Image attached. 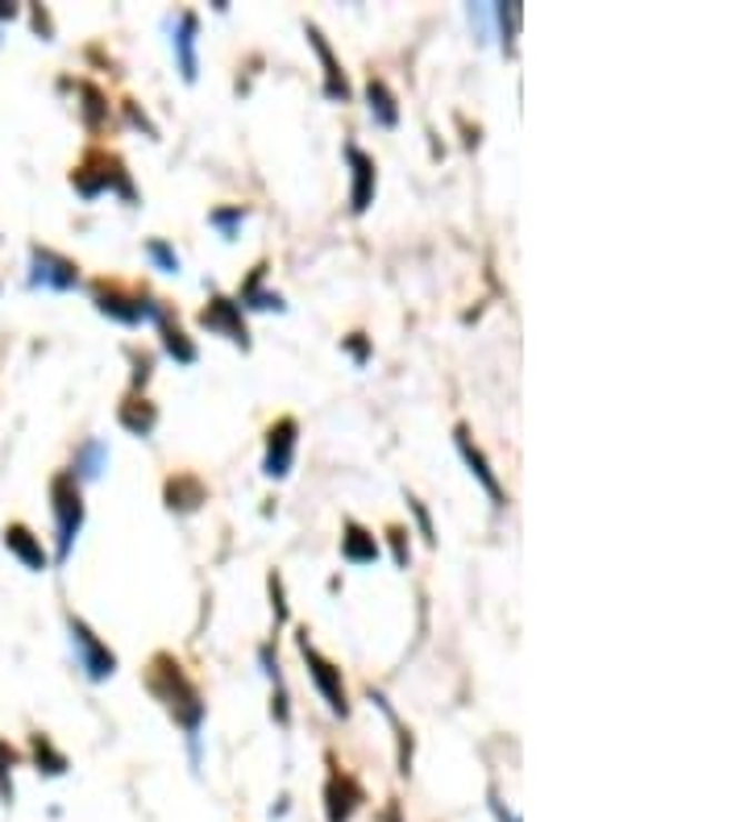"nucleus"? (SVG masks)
<instances>
[{"label": "nucleus", "instance_id": "obj_1", "mask_svg": "<svg viewBox=\"0 0 748 822\" xmlns=\"http://www.w3.org/2000/svg\"><path fill=\"white\" fill-rule=\"evenodd\" d=\"M146 690L159 698L162 711L183 728L191 760H200V723H205V714H208V702H205V694H200V685L188 678V669H183L171 652H159V656L150 661V669H146Z\"/></svg>", "mask_w": 748, "mask_h": 822}, {"label": "nucleus", "instance_id": "obj_2", "mask_svg": "<svg viewBox=\"0 0 748 822\" xmlns=\"http://www.w3.org/2000/svg\"><path fill=\"white\" fill-rule=\"evenodd\" d=\"M50 511H54V557H50V565H67L83 532V520H88L83 487L67 470L50 478Z\"/></svg>", "mask_w": 748, "mask_h": 822}, {"label": "nucleus", "instance_id": "obj_3", "mask_svg": "<svg viewBox=\"0 0 748 822\" xmlns=\"http://www.w3.org/2000/svg\"><path fill=\"white\" fill-rule=\"evenodd\" d=\"M92 303H96V312H100V317L117 320V324H126V329H138V324H162V320L171 317L162 300L146 295V291H126L121 283H109V279L92 283Z\"/></svg>", "mask_w": 748, "mask_h": 822}, {"label": "nucleus", "instance_id": "obj_4", "mask_svg": "<svg viewBox=\"0 0 748 822\" xmlns=\"http://www.w3.org/2000/svg\"><path fill=\"white\" fill-rule=\"evenodd\" d=\"M71 188L80 191L83 200H96V196H104V191H117L129 204L138 200V191L129 183L126 162L117 159V154H109V150H88V154L71 167Z\"/></svg>", "mask_w": 748, "mask_h": 822}, {"label": "nucleus", "instance_id": "obj_5", "mask_svg": "<svg viewBox=\"0 0 748 822\" xmlns=\"http://www.w3.org/2000/svg\"><path fill=\"white\" fill-rule=\"evenodd\" d=\"M67 640H71V652H76V664L88 681H109L117 673V652L92 632V623L80 619L76 611H67Z\"/></svg>", "mask_w": 748, "mask_h": 822}, {"label": "nucleus", "instance_id": "obj_6", "mask_svg": "<svg viewBox=\"0 0 748 822\" xmlns=\"http://www.w3.org/2000/svg\"><path fill=\"white\" fill-rule=\"evenodd\" d=\"M296 649H300L303 664H308V678L317 685V694L325 698V706L337 714V719H350V698H346V681H341V669H337L325 652L308 640V632H296Z\"/></svg>", "mask_w": 748, "mask_h": 822}, {"label": "nucleus", "instance_id": "obj_7", "mask_svg": "<svg viewBox=\"0 0 748 822\" xmlns=\"http://www.w3.org/2000/svg\"><path fill=\"white\" fill-rule=\"evenodd\" d=\"M26 283L67 295V291L80 287V267L59 250H50V245H30V279Z\"/></svg>", "mask_w": 748, "mask_h": 822}, {"label": "nucleus", "instance_id": "obj_8", "mask_svg": "<svg viewBox=\"0 0 748 822\" xmlns=\"http://www.w3.org/2000/svg\"><path fill=\"white\" fill-rule=\"evenodd\" d=\"M296 444H300V420L296 415H283L275 420L271 432H267V458H262V474L283 482L296 465Z\"/></svg>", "mask_w": 748, "mask_h": 822}, {"label": "nucleus", "instance_id": "obj_9", "mask_svg": "<svg viewBox=\"0 0 748 822\" xmlns=\"http://www.w3.org/2000/svg\"><path fill=\"white\" fill-rule=\"evenodd\" d=\"M200 324H205L208 332L225 337V341H233V345L250 349V329H246V320H241L238 300L221 295L217 287L208 291V308H200Z\"/></svg>", "mask_w": 748, "mask_h": 822}, {"label": "nucleus", "instance_id": "obj_10", "mask_svg": "<svg viewBox=\"0 0 748 822\" xmlns=\"http://www.w3.org/2000/svg\"><path fill=\"white\" fill-rule=\"evenodd\" d=\"M362 802H367L362 785H358L350 773H341V769L333 764V773H329V781H325V819H329V822H350L353 814L362 810Z\"/></svg>", "mask_w": 748, "mask_h": 822}, {"label": "nucleus", "instance_id": "obj_11", "mask_svg": "<svg viewBox=\"0 0 748 822\" xmlns=\"http://www.w3.org/2000/svg\"><path fill=\"white\" fill-rule=\"evenodd\" d=\"M0 540H4V549H9V553H13L30 573H47L50 570L47 544H42V537L33 532L30 523H21V520L4 523V528H0Z\"/></svg>", "mask_w": 748, "mask_h": 822}, {"label": "nucleus", "instance_id": "obj_12", "mask_svg": "<svg viewBox=\"0 0 748 822\" xmlns=\"http://www.w3.org/2000/svg\"><path fill=\"white\" fill-rule=\"evenodd\" d=\"M346 162H350V171H353L350 212L353 217H362V212L375 204V191H379V167H375V159H370L362 146H353V142H346Z\"/></svg>", "mask_w": 748, "mask_h": 822}, {"label": "nucleus", "instance_id": "obj_13", "mask_svg": "<svg viewBox=\"0 0 748 822\" xmlns=\"http://www.w3.org/2000/svg\"><path fill=\"white\" fill-rule=\"evenodd\" d=\"M303 33H308V47L317 50V59H320V67H325V100H337V104H346L353 96V88H350V80H346V71H341V63H337V54H333V47H329V38L320 33V26H303Z\"/></svg>", "mask_w": 748, "mask_h": 822}, {"label": "nucleus", "instance_id": "obj_14", "mask_svg": "<svg viewBox=\"0 0 748 822\" xmlns=\"http://www.w3.org/2000/svg\"><path fill=\"white\" fill-rule=\"evenodd\" d=\"M453 441H458V453H462V461L470 465V474L478 478V487L482 491L491 494V503L495 507H508V494H503V482L495 478V470H491V461H487V453L478 449L475 444V437H470V428L466 424H458V432H453Z\"/></svg>", "mask_w": 748, "mask_h": 822}, {"label": "nucleus", "instance_id": "obj_15", "mask_svg": "<svg viewBox=\"0 0 748 822\" xmlns=\"http://www.w3.org/2000/svg\"><path fill=\"white\" fill-rule=\"evenodd\" d=\"M196 38H200V17L191 13V9H183V13H179V26H176V38H171L183 83H196V76H200V63H196Z\"/></svg>", "mask_w": 748, "mask_h": 822}, {"label": "nucleus", "instance_id": "obj_16", "mask_svg": "<svg viewBox=\"0 0 748 822\" xmlns=\"http://www.w3.org/2000/svg\"><path fill=\"white\" fill-rule=\"evenodd\" d=\"M267 262H258L255 270H250V279L241 283L238 291V308H255V312H283L287 303L279 291H267Z\"/></svg>", "mask_w": 748, "mask_h": 822}, {"label": "nucleus", "instance_id": "obj_17", "mask_svg": "<svg viewBox=\"0 0 748 822\" xmlns=\"http://www.w3.org/2000/svg\"><path fill=\"white\" fill-rule=\"evenodd\" d=\"M341 532H346V537H341V557H346L350 565H375V561H379V540H375V532H367L358 520H346Z\"/></svg>", "mask_w": 748, "mask_h": 822}, {"label": "nucleus", "instance_id": "obj_18", "mask_svg": "<svg viewBox=\"0 0 748 822\" xmlns=\"http://www.w3.org/2000/svg\"><path fill=\"white\" fill-rule=\"evenodd\" d=\"M104 470H109V444L100 441V437H88V441L76 449V461H71L67 474L76 478V482H92V478H100Z\"/></svg>", "mask_w": 748, "mask_h": 822}, {"label": "nucleus", "instance_id": "obj_19", "mask_svg": "<svg viewBox=\"0 0 748 822\" xmlns=\"http://www.w3.org/2000/svg\"><path fill=\"white\" fill-rule=\"evenodd\" d=\"M200 503H208V491L196 474H176L167 482V507L171 511L188 515V511H200Z\"/></svg>", "mask_w": 748, "mask_h": 822}, {"label": "nucleus", "instance_id": "obj_20", "mask_svg": "<svg viewBox=\"0 0 748 822\" xmlns=\"http://www.w3.org/2000/svg\"><path fill=\"white\" fill-rule=\"evenodd\" d=\"M258 661H262V669H267V678H271V719L279 723V728H287L291 723V698H287V685H283V673H279V661H275L271 644H262L258 649Z\"/></svg>", "mask_w": 748, "mask_h": 822}, {"label": "nucleus", "instance_id": "obj_21", "mask_svg": "<svg viewBox=\"0 0 748 822\" xmlns=\"http://www.w3.org/2000/svg\"><path fill=\"white\" fill-rule=\"evenodd\" d=\"M117 420H121V428L126 432H133V437H150L154 428H159V408L150 403V399H126L121 403V411H117Z\"/></svg>", "mask_w": 748, "mask_h": 822}, {"label": "nucleus", "instance_id": "obj_22", "mask_svg": "<svg viewBox=\"0 0 748 822\" xmlns=\"http://www.w3.org/2000/svg\"><path fill=\"white\" fill-rule=\"evenodd\" d=\"M367 100H370V117H375V126H382V129L399 126V100H396V92L387 88V80H375V76H370Z\"/></svg>", "mask_w": 748, "mask_h": 822}, {"label": "nucleus", "instance_id": "obj_23", "mask_svg": "<svg viewBox=\"0 0 748 822\" xmlns=\"http://www.w3.org/2000/svg\"><path fill=\"white\" fill-rule=\"evenodd\" d=\"M159 332H162V349H167V353H171V358H176L179 365H191L196 358H200V349H196V341H191L188 332L179 329V324H176L171 317L162 320Z\"/></svg>", "mask_w": 748, "mask_h": 822}, {"label": "nucleus", "instance_id": "obj_24", "mask_svg": "<svg viewBox=\"0 0 748 822\" xmlns=\"http://www.w3.org/2000/svg\"><path fill=\"white\" fill-rule=\"evenodd\" d=\"M30 752H33V764H38V773L47 776H63L67 773V756L50 743V735H30Z\"/></svg>", "mask_w": 748, "mask_h": 822}, {"label": "nucleus", "instance_id": "obj_25", "mask_svg": "<svg viewBox=\"0 0 748 822\" xmlns=\"http://www.w3.org/2000/svg\"><path fill=\"white\" fill-rule=\"evenodd\" d=\"M370 702H375V706L387 714V723L396 728V740H399V773H412V731L399 723V714L391 711V702H387L382 694H375V690H370Z\"/></svg>", "mask_w": 748, "mask_h": 822}, {"label": "nucleus", "instance_id": "obj_26", "mask_svg": "<svg viewBox=\"0 0 748 822\" xmlns=\"http://www.w3.org/2000/svg\"><path fill=\"white\" fill-rule=\"evenodd\" d=\"M76 92L88 100V104H80V112H83V126L88 129H100V121L109 117V104H104V92L100 88H92V83H76Z\"/></svg>", "mask_w": 748, "mask_h": 822}, {"label": "nucleus", "instance_id": "obj_27", "mask_svg": "<svg viewBox=\"0 0 748 822\" xmlns=\"http://www.w3.org/2000/svg\"><path fill=\"white\" fill-rule=\"evenodd\" d=\"M142 253L150 258V262H154V270H162V274H179V267H183V262H179V253H176V245H171V241H162V238L146 241Z\"/></svg>", "mask_w": 748, "mask_h": 822}, {"label": "nucleus", "instance_id": "obj_28", "mask_svg": "<svg viewBox=\"0 0 748 822\" xmlns=\"http://www.w3.org/2000/svg\"><path fill=\"white\" fill-rule=\"evenodd\" d=\"M208 224H212V229H217L225 241H233V238H238V229L246 224V208H241V204H233V208H212V212H208Z\"/></svg>", "mask_w": 748, "mask_h": 822}, {"label": "nucleus", "instance_id": "obj_29", "mask_svg": "<svg viewBox=\"0 0 748 822\" xmlns=\"http://www.w3.org/2000/svg\"><path fill=\"white\" fill-rule=\"evenodd\" d=\"M21 764V756H17L9 743L0 740V798H13V769Z\"/></svg>", "mask_w": 748, "mask_h": 822}, {"label": "nucleus", "instance_id": "obj_30", "mask_svg": "<svg viewBox=\"0 0 748 822\" xmlns=\"http://www.w3.org/2000/svg\"><path fill=\"white\" fill-rule=\"evenodd\" d=\"M408 511H412L416 528H420V540H425V544H437V528H432V515H429V507L420 503V499H416V494H408Z\"/></svg>", "mask_w": 748, "mask_h": 822}, {"label": "nucleus", "instance_id": "obj_31", "mask_svg": "<svg viewBox=\"0 0 748 822\" xmlns=\"http://www.w3.org/2000/svg\"><path fill=\"white\" fill-rule=\"evenodd\" d=\"M387 540H391L396 565H399V570H408V565H412V544H408V532H403V528H387Z\"/></svg>", "mask_w": 748, "mask_h": 822}, {"label": "nucleus", "instance_id": "obj_32", "mask_svg": "<svg viewBox=\"0 0 748 822\" xmlns=\"http://www.w3.org/2000/svg\"><path fill=\"white\" fill-rule=\"evenodd\" d=\"M271 611H275V628L287 623V599H283V578L271 573Z\"/></svg>", "mask_w": 748, "mask_h": 822}, {"label": "nucleus", "instance_id": "obj_33", "mask_svg": "<svg viewBox=\"0 0 748 822\" xmlns=\"http://www.w3.org/2000/svg\"><path fill=\"white\" fill-rule=\"evenodd\" d=\"M30 21H33V30L42 33V42H54V21H50V13L42 4H30Z\"/></svg>", "mask_w": 748, "mask_h": 822}, {"label": "nucleus", "instance_id": "obj_34", "mask_svg": "<svg viewBox=\"0 0 748 822\" xmlns=\"http://www.w3.org/2000/svg\"><path fill=\"white\" fill-rule=\"evenodd\" d=\"M150 374H154V358H150V353H133V391L146 387Z\"/></svg>", "mask_w": 748, "mask_h": 822}, {"label": "nucleus", "instance_id": "obj_35", "mask_svg": "<svg viewBox=\"0 0 748 822\" xmlns=\"http://www.w3.org/2000/svg\"><path fill=\"white\" fill-rule=\"evenodd\" d=\"M346 349H350V358H353L358 365H367V362H370V341L362 337V332H350V337H346Z\"/></svg>", "mask_w": 748, "mask_h": 822}, {"label": "nucleus", "instance_id": "obj_36", "mask_svg": "<svg viewBox=\"0 0 748 822\" xmlns=\"http://www.w3.org/2000/svg\"><path fill=\"white\" fill-rule=\"evenodd\" d=\"M21 17V4L17 0H0V21H17Z\"/></svg>", "mask_w": 748, "mask_h": 822}, {"label": "nucleus", "instance_id": "obj_37", "mask_svg": "<svg viewBox=\"0 0 748 822\" xmlns=\"http://www.w3.org/2000/svg\"><path fill=\"white\" fill-rule=\"evenodd\" d=\"M491 810H495V819H499V822H520V819H516V814H508V810L499 806V802H495V798H491Z\"/></svg>", "mask_w": 748, "mask_h": 822}]
</instances>
